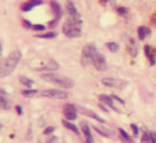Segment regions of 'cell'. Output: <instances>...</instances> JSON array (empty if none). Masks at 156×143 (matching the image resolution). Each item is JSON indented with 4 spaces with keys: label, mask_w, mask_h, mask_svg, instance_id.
Wrapping results in <instances>:
<instances>
[{
    "label": "cell",
    "mask_w": 156,
    "mask_h": 143,
    "mask_svg": "<svg viewBox=\"0 0 156 143\" xmlns=\"http://www.w3.org/2000/svg\"><path fill=\"white\" fill-rule=\"evenodd\" d=\"M21 59V52L19 50H15L5 59L0 63V78H5L10 75L14 69L17 67L19 61Z\"/></svg>",
    "instance_id": "cell-1"
},
{
    "label": "cell",
    "mask_w": 156,
    "mask_h": 143,
    "mask_svg": "<svg viewBox=\"0 0 156 143\" xmlns=\"http://www.w3.org/2000/svg\"><path fill=\"white\" fill-rule=\"evenodd\" d=\"M83 21L81 18H71L69 17L68 20L63 25V33L69 38H76L82 35V26Z\"/></svg>",
    "instance_id": "cell-2"
},
{
    "label": "cell",
    "mask_w": 156,
    "mask_h": 143,
    "mask_svg": "<svg viewBox=\"0 0 156 143\" xmlns=\"http://www.w3.org/2000/svg\"><path fill=\"white\" fill-rule=\"evenodd\" d=\"M41 78L44 81H46V82L52 83V84H55L62 88H66V89L73 87L72 80H70L69 78H66V76L52 73V72H47V73L41 74Z\"/></svg>",
    "instance_id": "cell-3"
},
{
    "label": "cell",
    "mask_w": 156,
    "mask_h": 143,
    "mask_svg": "<svg viewBox=\"0 0 156 143\" xmlns=\"http://www.w3.org/2000/svg\"><path fill=\"white\" fill-rule=\"evenodd\" d=\"M97 52H98V50H97L96 46H94V44H89V45H86L83 48L82 59H81V61H82V65L84 66V67H86L89 64H91V58H93V56Z\"/></svg>",
    "instance_id": "cell-4"
},
{
    "label": "cell",
    "mask_w": 156,
    "mask_h": 143,
    "mask_svg": "<svg viewBox=\"0 0 156 143\" xmlns=\"http://www.w3.org/2000/svg\"><path fill=\"white\" fill-rule=\"evenodd\" d=\"M50 6H51L52 11H53V14H54V18L52 19L51 21H49V23H48V26H49V28H55L56 26H58V21H60V19L62 18V15H63V10H62V6H61V4L58 3L56 0H51L50 1Z\"/></svg>",
    "instance_id": "cell-5"
},
{
    "label": "cell",
    "mask_w": 156,
    "mask_h": 143,
    "mask_svg": "<svg viewBox=\"0 0 156 143\" xmlns=\"http://www.w3.org/2000/svg\"><path fill=\"white\" fill-rule=\"evenodd\" d=\"M41 96L44 98L54 99V100H65L68 98V93L64 90L60 89H48L41 92Z\"/></svg>",
    "instance_id": "cell-6"
},
{
    "label": "cell",
    "mask_w": 156,
    "mask_h": 143,
    "mask_svg": "<svg viewBox=\"0 0 156 143\" xmlns=\"http://www.w3.org/2000/svg\"><path fill=\"white\" fill-rule=\"evenodd\" d=\"M91 64L94 66L98 71H106L107 70V64L105 57L100 53V52H97L96 54L91 58Z\"/></svg>",
    "instance_id": "cell-7"
},
{
    "label": "cell",
    "mask_w": 156,
    "mask_h": 143,
    "mask_svg": "<svg viewBox=\"0 0 156 143\" xmlns=\"http://www.w3.org/2000/svg\"><path fill=\"white\" fill-rule=\"evenodd\" d=\"M102 84L107 86V87H114L118 88V89H123L127 86V82L123 80H119V78H102Z\"/></svg>",
    "instance_id": "cell-8"
},
{
    "label": "cell",
    "mask_w": 156,
    "mask_h": 143,
    "mask_svg": "<svg viewBox=\"0 0 156 143\" xmlns=\"http://www.w3.org/2000/svg\"><path fill=\"white\" fill-rule=\"evenodd\" d=\"M64 116L66 117L68 121H72V120H76V117H78V109L74 105L72 104H66L64 106Z\"/></svg>",
    "instance_id": "cell-9"
},
{
    "label": "cell",
    "mask_w": 156,
    "mask_h": 143,
    "mask_svg": "<svg viewBox=\"0 0 156 143\" xmlns=\"http://www.w3.org/2000/svg\"><path fill=\"white\" fill-rule=\"evenodd\" d=\"M79 111H80L82 114H84V116H87L91 119H94V120L98 121V122H101V123L105 122V120L102 118V117H100L98 113H96L94 111L90 110V109H86V108H83V107H80V108H79Z\"/></svg>",
    "instance_id": "cell-10"
},
{
    "label": "cell",
    "mask_w": 156,
    "mask_h": 143,
    "mask_svg": "<svg viewBox=\"0 0 156 143\" xmlns=\"http://www.w3.org/2000/svg\"><path fill=\"white\" fill-rule=\"evenodd\" d=\"M66 9H67L69 17H71V18H81V15L79 13L78 9L76 8V5H74V3L71 0H68L67 4H66Z\"/></svg>",
    "instance_id": "cell-11"
},
{
    "label": "cell",
    "mask_w": 156,
    "mask_h": 143,
    "mask_svg": "<svg viewBox=\"0 0 156 143\" xmlns=\"http://www.w3.org/2000/svg\"><path fill=\"white\" fill-rule=\"evenodd\" d=\"M41 4H43V0H29V1L25 2V3L21 5V10H23V12H30L35 6L41 5Z\"/></svg>",
    "instance_id": "cell-12"
},
{
    "label": "cell",
    "mask_w": 156,
    "mask_h": 143,
    "mask_svg": "<svg viewBox=\"0 0 156 143\" xmlns=\"http://www.w3.org/2000/svg\"><path fill=\"white\" fill-rule=\"evenodd\" d=\"M99 99H100V101L103 104L107 105V106H109L111 108H113V110H115L116 113H120V110L115 106V104H114V100L112 96H106V94H101V96H99Z\"/></svg>",
    "instance_id": "cell-13"
},
{
    "label": "cell",
    "mask_w": 156,
    "mask_h": 143,
    "mask_svg": "<svg viewBox=\"0 0 156 143\" xmlns=\"http://www.w3.org/2000/svg\"><path fill=\"white\" fill-rule=\"evenodd\" d=\"M58 69H60V64L54 59H50L44 67L39 68L38 70H41V71H55Z\"/></svg>",
    "instance_id": "cell-14"
},
{
    "label": "cell",
    "mask_w": 156,
    "mask_h": 143,
    "mask_svg": "<svg viewBox=\"0 0 156 143\" xmlns=\"http://www.w3.org/2000/svg\"><path fill=\"white\" fill-rule=\"evenodd\" d=\"M81 127H82L83 134H84L85 138H86V142H88V143H94V137H93V135H91L90 128H89V125L87 124L86 122H82V123H81Z\"/></svg>",
    "instance_id": "cell-15"
},
{
    "label": "cell",
    "mask_w": 156,
    "mask_h": 143,
    "mask_svg": "<svg viewBox=\"0 0 156 143\" xmlns=\"http://www.w3.org/2000/svg\"><path fill=\"white\" fill-rule=\"evenodd\" d=\"M127 51H129V55L132 57H136L138 55V48H137V46H136V43L133 38L129 39V46H127Z\"/></svg>",
    "instance_id": "cell-16"
},
{
    "label": "cell",
    "mask_w": 156,
    "mask_h": 143,
    "mask_svg": "<svg viewBox=\"0 0 156 143\" xmlns=\"http://www.w3.org/2000/svg\"><path fill=\"white\" fill-rule=\"evenodd\" d=\"M94 131H96L97 133L100 134V135H102V136H104V137H109V136L114 135V131H111V129H108L107 127L94 126Z\"/></svg>",
    "instance_id": "cell-17"
},
{
    "label": "cell",
    "mask_w": 156,
    "mask_h": 143,
    "mask_svg": "<svg viewBox=\"0 0 156 143\" xmlns=\"http://www.w3.org/2000/svg\"><path fill=\"white\" fill-rule=\"evenodd\" d=\"M63 125L66 127V128L70 129V131H73L74 134H76L78 136H80V129H79V127L76 126V125H74L73 123L70 122V121H68V120H63Z\"/></svg>",
    "instance_id": "cell-18"
},
{
    "label": "cell",
    "mask_w": 156,
    "mask_h": 143,
    "mask_svg": "<svg viewBox=\"0 0 156 143\" xmlns=\"http://www.w3.org/2000/svg\"><path fill=\"white\" fill-rule=\"evenodd\" d=\"M137 32H138V37H139V39L140 40H144L147 35L151 34V29L147 28V27H139Z\"/></svg>",
    "instance_id": "cell-19"
},
{
    "label": "cell",
    "mask_w": 156,
    "mask_h": 143,
    "mask_svg": "<svg viewBox=\"0 0 156 143\" xmlns=\"http://www.w3.org/2000/svg\"><path fill=\"white\" fill-rule=\"evenodd\" d=\"M144 53H146V56L149 58V61H150V64L151 66H154L155 65V57L153 55L152 53V50H151V47L149 45L144 46Z\"/></svg>",
    "instance_id": "cell-20"
},
{
    "label": "cell",
    "mask_w": 156,
    "mask_h": 143,
    "mask_svg": "<svg viewBox=\"0 0 156 143\" xmlns=\"http://www.w3.org/2000/svg\"><path fill=\"white\" fill-rule=\"evenodd\" d=\"M119 133H120V139L122 140L124 143H134V140L129 137V135L122 128H119Z\"/></svg>",
    "instance_id": "cell-21"
},
{
    "label": "cell",
    "mask_w": 156,
    "mask_h": 143,
    "mask_svg": "<svg viewBox=\"0 0 156 143\" xmlns=\"http://www.w3.org/2000/svg\"><path fill=\"white\" fill-rule=\"evenodd\" d=\"M19 82H20L23 85L27 86L29 89H31L33 84H34V81L31 80V78H27V76H25V75L19 76Z\"/></svg>",
    "instance_id": "cell-22"
},
{
    "label": "cell",
    "mask_w": 156,
    "mask_h": 143,
    "mask_svg": "<svg viewBox=\"0 0 156 143\" xmlns=\"http://www.w3.org/2000/svg\"><path fill=\"white\" fill-rule=\"evenodd\" d=\"M141 143H156V139L153 136V134H148V133H144V136H142V139H141Z\"/></svg>",
    "instance_id": "cell-23"
},
{
    "label": "cell",
    "mask_w": 156,
    "mask_h": 143,
    "mask_svg": "<svg viewBox=\"0 0 156 143\" xmlns=\"http://www.w3.org/2000/svg\"><path fill=\"white\" fill-rule=\"evenodd\" d=\"M58 36V33L56 32H48V33H44V34H39V35H36V37L38 38H43V39H52V38H55Z\"/></svg>",
    "instance_id": "cell-24"
},
{
    "label": "cell",
    "mask_w": 156,
    "mask_h": 143,
    "mask_svg": "<svg viewBox=\"0 0 156 143\" xmlns=\"http://www.w3.org/2000/svg\"><path fill=\"white\" fill-rule=\"evenodd\" d=\"M38 93V90L36 89H26V90H23L21 91V94H23V96H26V98H32V96H36V94Z\"/></svg>",
    "instance_id": "cell-25"
},
{
    "label": "cell",
    "mask_w": 156,
    "mask_h": 143,
    "mask_svg": "<svg viewBox=\"0 0 156 143\" xmlns=\"http://www.w3.org/2000/svg\"><path fill=\"white\" fill-rule=\"evenodd\" d=\"M106 47H107V49L111 52H113V53H115V52H117L118 50H119V45H118L117 43H113V41H112V43H107Z\"/></svg>",
    "instance_id": "cell-26"
},
{
    "label": "cell",
    "mask_w": 156,
    "mask_h": 143,
    "mask_svg": "<svg viewBox=\"0 0 156 143\" xmlns=\"http://www.w3.org/2000/svg\"><path fill=\"white\" fill-rule=\"evenodd\" d=\"M46 27L44 25H39V23H37V25H33L32 27V30L33 31H36V32H41V31H45Z\"/></svg>",
    "instance_id": "cell-27"
},
{
    "label": "cell",
    "mask_w": 156,
    "mask_h": 143,
    "mask_svg": "<svg viewBox=\"0 0 156 143\" xmlns=\"http://www.w3.org/2000/svg\"><path fill=\"white\" fill-rule=\"evenodd\" d=\"M55 131L53 126H49V127H46L45 131H44V135L46 136H51V134H53V131Z\"/></svg>",
    "instance_id": "cell-28"
},
{
    "label": "cell",
    "mask_w": 156,
    "mask_h": 143,
    "mask_svg": "<svg viewBox=\"0 0 156 143\" xmlns=\"http://www.w3.org/2000/svg\"><path fill=\"white\" fill-rule=\"evenodd\" d=\"M117 12H118V14H119V15H122V16H123V15L127 14V12H129V11H127V9L124 8V6H119V8L117 9Z\"/></svg>",
    "instance_id": "cell-29"
},
{
    "label": "cell",
    "mask_w": 156,
    "mask_h": 143,
    "mask_svg": "<svg viewBox=\"0 0 156 143\" xmlns=\"http://www.w3.org/2000/svg\"><path fill=\"white\" fill-rule=\"evenodd\" d=\"M23 28H26V29H32L33 27L31 21L27 20V19H23Z\"/></svg>",
    "instance_id": "cell-30"
},
{
    "label": "cell",
    "mask_w": 156,
    "mask_h": 143,
    "mask_svg": "<svg viewBox=\"0 0 156 143\" xmlns=\"http://www.w3.org/2000/svg\"><path fill=\"white\" fill-rule=\"evenodd\" d=\"M58 137H56V136H49V138H48L47 139V142L46 143H56L58 142Z\"/></svg>",
    "instance_id": "cell-31"
},
{
    "label": "cell",
    "mask_w": 156,
    "mask_h": 143,
    "mask_svg": "<svg viewBox=\"0 0 156 143\" xmlns=\"http://www.w3.org/2000/svg\"><path fill=\"white\" fill-rule=\"evenodd\" d=\"M131 128H132V131H133L134 136H138V134H139V128H138L137 125L131 124Z\"/></svg>",
    "instance_id": "cell-32"
},
{
    "label": "cell",
    "mask_w": 156,
    "mask_h": 143,
    "mask_svg": "<svg viewBox=\"0 0 156 143\" xmlns=\"http://www.w3.org/2000/svg\"><path fill=\"white\" fill-rule=\"evenodd\" d=\"M112 98H113V99H115V100H117L118 102H119V103H121L122 105H124V104H125L124 100H122L121 98H119V96H116V94H113V96H112Z\"/></svg>",
    "instance_id": "cell-33"
},
{
    "label": "cell",
    "mask_w": 156,
    "mask_h": 143,
    "mask_svg": "<svg viewBox=\"0 0 156 143\" xmlns=\"http://www.w3.org/2000/svg\"><path fill=\"white\" fill-rule=\"evenodd\" d=\"M27 140H28V141H31V140H32V128H31V127H29V129H28Z\"/></svg>",
    "instance_id": "cell-34"
},
{
    "label": "cell",
    "mask_w": 156,
    "mask_h": 143,
    "mask_svg": "<svg viewBox=\"0 0 156 143\" xmlns=\"http://www.w3.org/2000/svg\"><path fill=\"white\" fill-rule=\"evenodd\" d=\"M15 109H16V111H17V113L19 114V116H21V114L23 113V107L20 106V105H17L16 107H15Z\"/></svg>",
    "instance_id": "cell-35"
},
{
    "label": "cell",
    "mask_w": 156,
    "mask_h": 143,
    "mask_svg": "<svg viewBox=\"0 0 156 143\" xmlns=\"http://www.w3.org/2000/svg\"><path fill=\"white\" fill-rule=\"evenodd\" d=\"M99 107H100L101 109H102V110H104L105 113H108V108H107L106 106H105V104H103V103H100V104H99Z\"/></svg>",
    "instance_id": "cell-36"
},
{
    "label": "cell",
    "mask_w": 156,
    "mask_h": 143,
    "mask_svg": "<svg viewBox=\"0 0 156 143\" xmlns=\"http://www.w3.org/2000/svg\"><path fill=\"white\" fill-rule=\"evenodd\" d=\"M1 55H2V45L0 43V57H1Z\"/></svg>",
    "instance_id": "cell-37"
},
{
    "label": "cell",
    "mask_w": 156,
    "mask_h": 143,
    "mask_svg": "<svg viewBox=\"0 0 156 143\" xmlns=\"http://www.w3.org/2000/svg\"><path fill=\"white\" fill-rule=\"evenodd\" d=\"M152 134H153V136H154V138L156 139V133H152Z\"/></svg>",
    "instance_id": "cell-38"
},
{
    "label": "cell",
    "mask_w": 156,
    "mask_h": 143,
    "mask_svg": "<svg viewBox=\"0 0 156 143\" xmlns=\"http://www.w3.org/2000/svg\"><path fill=\"white\" fill-rule=\"evenodd\" d=\"M103 2H104V3H106V2H108V0H103Z\"/></svg>",
    "instance_id": "cell-39"
},
{
    "label": "cell",
    "mask_w": 156,
    "mask_h": 143,
    "mask_svg": "<svg viewBox=\"0 0 156 143\" xmlns=\"http://www.w3.org/2000/svg\"><path fill=\"white\" fill-rule=\"evenodd\" d=\"M1 127H2V124H1V123H0V128H1Z\"/></svg>",
    "instance_id": "cell-40"
},
{
    "label": "cell",
    "mask_w": 156,
    "mask_h": 143,
    "mask_svg": "<svg viewBox=\"0 0 156 143\" xmlns=\"http://www.w3.org/2000/svg\"><path fill=\"white\" fill-rule=\"evenodd\" d=\"M0 108H1V101H0Z\"/></svg>",
    "instance_id": "cell-41"
},
{
    "label": "cell",
    "mask_w": 156,
    "mask_h": 143,
    "mask_svg": "<svg viewBox=\"0 0 156 143\" xmlns=\"http://www.w3.org/2000/svg\"><path fill=\"white\" fill-rule=\"evenodd\" d=\"M85 143H88V142H85Z\"/></svg>",
    "instance_id": "cell-42"
},
{
    "label": "cell",
    "mask_w": 156,
    "mask_h": 143,
    "mask_svg": "<svg viewBox=\"0 0 156 143\" xmlns=\"http://www.w3.org/2000/svg\"><path fill=\"white\" fill-rule=\"evenodd\" d=\"M155 17H156V14H155Z\"/></svg>",
    "instance_id": "cell-43"
}]
</instances>
